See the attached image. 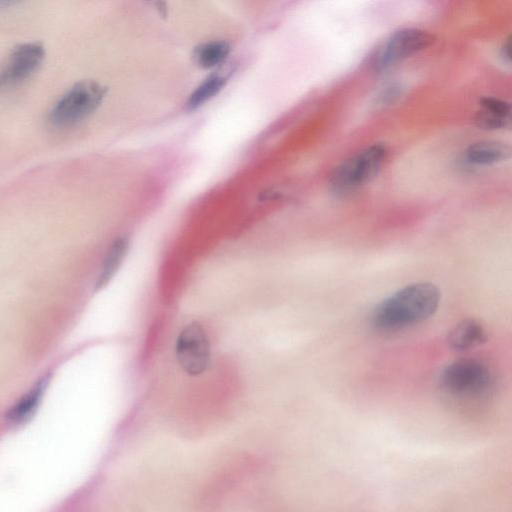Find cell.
I'll list each match as a JSON object with an SVG mask.
<instances>
[{"instance_id":"2","label":"cell","mask_w":512,"mask_h":512,"mask_svg":"<svg viewBox=\"0 0 512 512\" xmlns=\"http://www.w3.org/2000/svg\"><path fill=\"white\" fill-rule=\"evenodd\" d=\"M106 93L107 87L94 80L75 83L51 107L49 123L64 128L83 121L98 109Z\"/></svg>"},{"instance_id":"3","label":"cell","mask_w":512,"mask_h":512,"mask_svg":"<svg viewBox=\"0 0 512 512\" xmlns=\"http://www.w3.org/2000/svg\"><path fill=\"white\" fill-rule=\"evenodd\" d=\"M387 154L384 144L374 143L343 161L332 174V191L345 195L371 181L381 170Z\"/></svg>"},{"instance_id":"11","label":"cell","mask_w":512,"mask_h":512,"mask_svg":"<svg viewBox=\"0 0 512 512\" xmlns=\"http://www.w3.org/2000/svg\"><path fill=\"white\" fill-rule=\"evenodd\" d=\"M45 387L46 379L39 380L29 392L11 407L6 415L7 420L15 425L28 421L35 413Z\"/></svg>"},{"instance_id":"9","label":"cell","mask_w":512,"mask_h":512,"mask_svg":"<svg viewBox=\"0 0 512 512\" xmlns=\"http://www.w3.org/2000/svg\"><path fill=\"white\" fill-rule=\"evenodd\" d=\"M130 247L129 237L118 236L109 245L103 258L99 274L95 282V289L104 288L120 269Z\"/></svg>"},{"instance_id":"15","label":"cell","mask_w":512,"mask_h":512,"mask_svg":"<svg viewBox=\"0 0 512 512\" xmlns=\"http://www.w3.org/2000/svg\"><path fill=\"white\" fill-rule=\"evenodd\" d=\"M480 105L482 109L499 112L503 114H511L510 104L494 97L481 98Z\"/></svg>"},{"instance_id":"6","label":"cell","mask_w":512,"mask_h":512,"mask_svg":"<svg viewBox=\"0 0 512 512\" xmlns=\"http://www.w3.org/2000/svg\"><path fill=\"white\" fill-rule=\"evenodd\" d=\"M433 41V35L422 29H400L384 42L375 57L374 67L378 71L385 70L430 46Z\"/></svg>"},{"instance_id":"14","label":"cell","mask_w":512,"mask_h":512,"mask_svg":"<svg viewBox=\"0 0 512 512\" xmlns=\"http://www.w3.org/2000/svg\"><path fill=\"white\" fill-rule=\"evenodd\" d=\"M511 115L482 109L475 116V124L486 130H496L510 124Z\"/></svg>"},{"instance_id":"10","label":"cell","mask_w":512,"mask_h":512,"mask_svg":"<svg viewBox=\"0 0 512 512\" xmlns=\"http://www.w3.org/2000/svg\"><path fill=\"white\" fill-rule=\"evenodd\" d=\"M510 148L503 142L483 140L471 144L464 152V159L472 165H491L507 159Z\"/></svg>"},{"instance_id":"1","label":"cell","mask_w":512,"mask_h":512,"mask_svg":"<svg viewBox=\"0 0 512 512\" xmlns=\"http://www.w3.org/2000/svg\"><path fill=\"white\" fill-rule=\"evenodd\" d=\"M439 303L437 286L428 282L413 283L380 302L372 312L371 324L384 332L403 330L429 319Z\"/></svg>"},{"instance_id":"5","label":"cell","mask_w":512,"mask_h":512,"mask_svg":"<svg viewBox=\"0 0 512 512\" xmlns=\"http://www.w3.org/2000/svg\"><path fill=\"white\" fill-rule=\"evenodd\" d=\"M174 353L178 365L187 375L195 377L207 371L211 362V345L202 324L193 321L179 331Z\"/></svg>"},{"instance_id":"4","label":"cell","mask_w":512,"mask_h":512,"mask_svg":"<svg viewBox=\"0 0 512 512\" xmlns=\"http://www.w3.org/2000/svg\"><path fill=\"white\" fill-rule=\"evenodd\" d=\"M440 381L449 393L469 397L487 393L494 384L489 367L475 359H460L447 365Z\"/></svg>"},{"instance_id":"13","label":"cell","mask_w":512,"mask_h":512,"mask_svg":"<svg viewBox=\"0 0 512 512\" xmlns=\"http://www.w3.org/2000/svg\"><path fill=\"white\" fill-rule=\"evenodd\" d=\"M226 83V78L219 74L207 77L191 93L186 106L189 110H195L217 95Z\"/></svg>"},{"instance_id":"8","label":"cell","mask_w":512,"mask_h":512,"mask_svg":"<svg viewBox=\"0 0 512 512\" xmlns=\"http://www.w3.org/2000/svg\"><path fill=\"white\" fill-rule=\"evenodd\" d=\"M488 340L484 327L474 319H463L448 335L449 346L455 351H467L483 345Z\"/></svg>"},{"instance_id":"16","label":"cell","mask_w":512,"mask_h":512,"mask_svg":"<svg viewBox=\"0 0 512 512\" xmlns=\"http://www.w3.org/2000/svg\"><path fill=\"white\" fill-rule=\"evenodd\" d=\"M501 55L503 56L504 60L510 61V40L507 39L505 43L502 46L501 49Z\"/></svg>"},{"instance_id":"17","label":"cell","mask_w":512,"mask_h":512,"mask_svg":"<svg viewBox=\"0 0 512 512\" xmlns=\"http://www.w3.org/2000/svg\"><path fill=\"white\" fill-rule=\"evenodd\" d=\"M2 87H4V85H3L2 80H1V78H0V89H1Z\"/></svg>"},{"instance_id":"12","label":"cell","mask_w":512,"mask_h":512,"mask_svg":"<svg viewBox=\"0 0 512 512\" xmlns=\"http://www.w3.org/2000/svg\"><path fill=\"white\" fill-rule=\"evenodd\" d=\"M231 46L222 40H213L197 45L192 52L194 64L202 69L213 68L228 57Z\"/></svg>"},{"instance_id":"7","label":"cell","mask_w":512,"mask_h":512,"mask_svg":"<svg viewBox=\"0 0 512 512\" xmlns=\"http://www.w3.org/2000/svg\"><path fill=\"white\" fill-rule=\"evenodd\" d=\"M45 57V48L40 42H26L17 45L10 53L7 62L0 69V78L4 86L19 83L41 66Z\"/></svg>"}]
</instances>
